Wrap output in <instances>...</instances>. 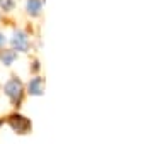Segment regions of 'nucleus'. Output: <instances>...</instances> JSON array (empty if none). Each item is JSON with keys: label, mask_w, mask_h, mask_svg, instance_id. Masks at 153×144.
Instances as JSON below:
<instances>
[{"label": "nucleus", "mask_w": 153, "mask_h": 144, "mask_svg": "<svg viewBox=\"0 0 153 144\" xmlns=\"http://www.w3.org/2000/svg\"><path fill=\"white\" fill-rule=\"evenodd\" d=\"M44 92V82H43V78H33L31 80V83H29V93L31 95H41Z\"/></svg>", "instance_id": "4"}, {"label": "nucleus", "mask_w": 153, "mask_h": 144, "mask_svg": "<svg viewBox=\"0 0 153 144\" xmlns=\"http://www.w3.org/2000/svg\"><path fill=\"white\" fill-rule=\"evenodd\" d=\"M12 46H14L17 51H27V48H29L27 36L22 32V31L14 32V36H12Z\"/></svg>", "instance_id": "3"}, {"label": "nucleus", "mask_w": 153, "mask_h": 144, "mask_svg": "<svg viewBox=\"0 0 153 144\" xmlns=\"http://www.w3.org/2000/svg\"><path fill=\"white\" fill-rule=\"evenodd\" d=\"M4 90H5V95L14 102V104H17V102L21 100V97H22V83L17 80V78H12L10 82H7Z\"/></svg>", "instance_id": "1"}, {"label": "nucleus", "mask_w": 153, "mask_h": 144, "mask_svg": "<svg viewBox=\"0 0 153 144\" xmlns=\"http://www.w3.org/2000/svg\"><path fill=\"white\" fill-rule=\"evenodd\" d=\"M9 122H10L12 129L17 131V132H21V134L27 132L29 127H31V122H29L26 117H22V115H12Z\"/></svg>", "instance_id": "2"}, {"label": "nucleus", "mask_w": 153, "mask_h": 144, "mask_svg": "<svg viewBox=\"0 0 153 144\" xmlns=\"http://www.w3.org/2000/svg\"><path fill=\"white\" fill-rule=\"evenodd\" d=\"M0 5L4 10H12L14 9V0H0Z\"/></svg>", "instance_id": "7"}, {"label": "nucleus", "mask_w": 153, "mask_h": 144, "mask_svg": "<svg viewBox=\"0 0 153 144\" xmlns=\"http://www.w3.org/2000/svg\"><path fill=\"white\" fill-rule=\"evenodd\" d=\"M27 12L31 15H38L39 10H41V7H43V2L41 0H27Z\"/></svg>", "instance_id": "5"}, {"label": "nucleus", "mask_w": 153, "mask_h": 144, "mask_svg": "<svg viewBox=\"0 0 153 144\" xmlns=\"http://www.w3.org/2000/svg\"><path fill=\"white\" fill-rule=\"evenodd\" d=\"M4 44H5V36L0 34V46H4Z\"/></svg>", "instance_id": "8"}, {"label": "nucleus", "mask_w": 153, "mask_h": 144, "mask_svg": "<svg viewBox=\"0 0 153 144\" xmlns=\"http://www.w3.org/2000/svg\"><path fill=\"white\" fill-rule=\"evenodd\" d=\"M16 58H17V54H16V51H0V60L4 61V65H12L14 61H16Z\"/></svg>", "instance_id": "6"}]
</instances>
